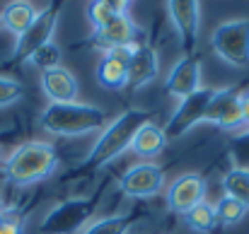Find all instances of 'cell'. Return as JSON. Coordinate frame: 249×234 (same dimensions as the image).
<instances>
[{
  "label": "cell",
  "mask_w": 249,
  "mask_h": 234,
  "mask_svg": "<svg viewBox=\"0 0 249 234\" xmlns=\"http://www.w3.org/2000/svg\"><path fill=\"white\" fill-rule=\"evenodd\" d=\"M39 123L44 131L61 135V138H78L94 133L109 123L107 109L97 104L83 101H66V104H49L39 114Z\"/></svg>",
  "instance_id": "cell-1"
},
{
  "label": "cell",
  "mask_w": 249,
  "mask_h": 234,
  "mask_svg": "<svg viewBox=\"0 0 249 234\" xmlns=\"http://www.w3.org/2000/svg\"><path fill=\"white\" fill-rule=\"evenodd\" d=\"M148 121H150V111H145V109H126L124 114L111 118L104 126V131L97 138V143L92 145L85 164L89 169H102L109 162H114L116 157H121L126 150H131L136 131L143 123H148Z\"/></svg>",
  "instance_id": "cell-2"
},
{
  "label": "cell",
  "mask_w": 249,
  "mask_h": 234,
  "mask_svg": "<svg viewBox=\"0 0 249 234\" xmlns=\"http://www.w3.org/2000/svg\"><path fill=\"white\" fill-rule=\"evenodd\" d=\"M58 164L61 162L53 145L44 140H29L10 152V157L2 162V174L15 186H34L53 176Z\"/></svg>",
  "instance_id": "cell-3"
},
{
  "label": "cell",
  "mask_w": 249,
  "mask_h": 234,
  "mask_svg": "<svg viewBox=\"0 0 249 234\" xmlns=\"http://www.w3.org/2000/svg\"><path fill=\"white\" fill-rule=\"evenodd\" d=\"M211 49L213 53L232 66V68H247L249 66V19H228L220 22L211 34Z\"/></svg>",
  "instance_id": "cell-4"
},
{
  "label": "cell",
  "mask_w": 249,
  "mask_h": 234,
  "mask_svg": "<svg viewBox=\"0 0 249 234\" xmlns=\"http://www.w3.org/2000/svg\"><path fill=\"white\" fill-rule=\"evenodd\" d=\"M97 203L92 198H71L53 205L39 222L41 234H78L94 217Z\"/></svg>",
  "instance_id": "cell-5"
},
{
  "label": "cell",
  "mask_w": 249,
  "mask_h": 234,
  "mask_svg": "<svg viewBox=\"0 0 249 234\" xmlns=\"http://www.w3.org/2000/svg\"><path fill=\"white\" fill-rule=\"evenodd\" d=\"M213 87H201L196 94L186 97L179 101V106L174 109V114L169 116V123L165 128L167 140L169 138H181L184 133H189L194 126L206 121V111H208V101L213 97Z\"/></svg>",
  "instance_id": "cell-6"
},
{
  "label": "cell",
  "mask_w": 249,
  "mask_h": 234,
  "mask_svg": "<svg viewBox=\"0 0 249 234\" xmlns=\"http://www.w3.org/2000/svg\"><path fill=\"white\" fill-rule=\"evenodd\" d=\"M119 188L128 198H153L165 188V169L155 162H138L124 171Z\"/></svg>",
  "instance_id": "cell-7"
},
{
  "label": "cell",
  "mask_w": 249,
  "mask_h": 234,
  "mask_svg": "<svg viewBox=\"0 0 249 234\" xmlns=\"http://www.w3.org/2000/svg\"><path fill=\"white\" fill-rule=\"evenodd\" d=\"M165 7L174 29H177L181 49L186 51V56H191V51L196 49L198 34H201V2H196V0H169Z\"/></svg>",
  "instance_id": "cell-8"
},
{
  "label": "cell",
  "mask_w": 249,
  "mask_h": 234,
  "mask_svg": "<svg viewBox=\"0 0 249 234\" xmlns=\"http://www.w3.org/2000/svg\"><path fill=\"white\" fill-rule=\"evenodd\" d=\"M203 123H215L220 131H228V133L245 128L242 106H240V92L235 87L215 89L211 101H208V111H206V121Z\"/></svg>",
  "instance_id": "cell-9"
},
{
  "label": "cell",
  "mask_w": 249,
  "mask_h": 234,
  "mask_svg": "<svg viewBox=\"0 0 249 234\" xmlns=\"http://www.w3.org/2000/svg\"><path fill=\"white\" fill-rule=\"evenodd\" d=\"M56 24H58V10H56V7L39 10V15H36V19L32 22V27H29L22 36H17V44H15V53H12V58L24 63L36 49H41L44 44L53 41Z\"/></svg>",
  "instance_id": "cell-10"
},
{
  "label": "cell",
  "mask_w": 249,
  "mask_h": 234,
  "mask_svg": "<svg viewBox=\"0 0 249 234\" xmlns=\"http://www.w3.org/2000/svg\"><path fill=\"white\" fill-rule=\"evenodd\" d=\"M206 193H208V184L201 174L196 171H186L181 176H177L169 188H167V205L179 213V215H186L189 210H194L198 203L206 201Z\"/></svg>",
  "instance_id": "cell-11"
},
{
  "label": "cell",
  "mask_w": 249,
  "mask_h": 234,
  "mask_svg": "<svg viewBox=\"0 0 249 234\" xmlns=\"http://www.w3.org/2000/svg\"><path fill=\"white\" fill-rule=\"evenodd\" d=\"M198 89H201V61L194 56L179 58L165 80V92L181 101V99L196 94Z\"/></svg>",
  "instance_id": "cell-12"
},
{
  "label": "cell",
  "mask_w": 249,
  "mask_h": 234,
  "mask_svg": "<svg viewBox=\"0 0 249 234\" xmlns=\"http://www.w3.org/2000/svg\"><path fill=\"white\" fill-rule=\"evenodd\" d=\"M138 39H141V27L131 19V15H121L111 24L94 32V44H99L104 51H114V49L133 51L138 46Z\"/></svg>",
  "instance_id": "cell-13"
},
{
  "label": "cell",
  "mask_w": 249,
  "mask_h": 234,
  "mask_svg": "<svg viewBox=\"0 0 249 234\" xmlns=\"http://www.w3.org/2000/svg\"><path fill=\"white\" fill-rule=\"evenodd\" d=\"M160 75V56L153 46L138 44L128 56V82L131 89H143L150 82H155Z\"/></svg>",
  "instance_id": "cell-14"
},
{
  "label": "cell",
  "mask_w": 249,
  "mask_h": 234,
  "mask_svg": "<svg viewBox=\"0 0 249 234\" xmlns=\"http://www.w3.org/2000/svg\"><path fill=\"white\" fill-rule=\"evenodd\" d=\"M128 49H114L104 51L99 66H97V82L107 89L121 92L128 82Z\"/></svg>",
  "instance_id": "cell-15"
},
{
  "label": "cell",
  "mask_w": 249,
  "mask_h": 234,
  "mask_svg": "<svg viewBox=\"0 0 249 234\" xmlns=\"http://www.w3.org/2000/svg\"><path fill=\"white\" fill-rule=\"evenodd\" d=\"M41 89L49 97V104H66V101H78V78L68 68H56L49 73H41Z\"/></svg>",
  "instance_id": "cell-16"
},
{
  "label": "cell",
  "mask_w": 249,
  "mask_h": 234,
  "mask_svg": "<svg viewBox=\"0 0 249 234\" xmlns=\"http://www.w3.org/2000/svg\"><path fill=\"white\" fill-rule=\"evenodd\" d=\"M167 143L169 140L165 135V128L153 123V121H148V123H143L136 131L133 143H131V152L136 157H141V159H145V162H153L155 157H160L165 152Z\"/></svg>",
  "instance_id": "cell-17"
},
{
  "label": "cell",
  "mask_w": 249,
  "mask_h": 234,
  "mask_svg": "<svg viewBox=\"0 0 249 234\" xmlns=\"http://www.w3.org/2000/svg\"><path fill=\"white\" fill-rule=\"evenodd\" d=\"M36 15H39V10H36L32 2H27V0H15V2H7L5 10L0 12V24H2L10 34L22 36V34L32 27V22L36 19Z\"/></svg>",
  "instance_id": "cell-18"
},
{
  "label": "cell",
  "mask_w": 249,
  "mask_h": 234,
  "mask_svg": "<svg viewBox=\"0 0 249 234\" xmlns=\"http://www.w3.org/2000/svg\"><path fill=\"white\" fill-rule=\"evenodd\" d=\"M128 7L131 5L126 0H97V2H89L87 5V19H89V24L97 32V29L111 24L116 17L128 15Z\"/></svg>",
  "instance_id": "cell-19"
},
{
  "label": "cell",
  "mask_w": 249,
  "mask_h": 234,
  "mask_svg": "<svg viewBox=\"0 0 249 234\" xmlns=\"http://www.w3.org/2000/svg\"><path fill=\"white\" fill-rule=\"evenodd\" d=\"M184 222H186V227L191 232H196V234H213L220 227L218 225V215H215V205L208 203V201H203L194 210H189L184 215Z\"/></svg>",
  "instance_id": "cell-20"
},
{
  "label": "cell",
  "mask_w": 249,
  "mask_h": 234,
  "mask_svg": "<svg viewBox=\"0 0 249 234\" xmlns=\"http://www.w3.org/2000/svg\"><path fill=\"white\" fill-rule=\"evenodd\" d=\"M223 196H230L249 208V167H232L223 176Z\"/></svg>",
  "instance_id": "cell-21"
},
{
  "label": "cell",
  "mask_w": 249,
  "mask_h": 234,
  "mask_svg": "<svg viewBox=\"0 0 249 234\" xmlns=\"http://www.w3.org/2000/svg\"><path fill=\"white\" fill-rule=\"evenodd\" d=\"M61 61H63V49L56 41H49L41 49H36L24 63L32 66V68H36V70H41V73H49V70L61 68Z\"/></svg>",
  "instance_id": "cell-22"
},
{
  "label": "cell",
  "mask_w": 249,
  "mask_h": 234,
  "mask_svg": "<svg viewBox=\"0 0 249 234\" xmlns=\"http://www.w3.org/2000/svg\"><path fill=\"white\" fill-rule=\"evenodd\" d=\"M247 213H249L247 205H242L240 201H235L230 196H223L215 203V215H218V225L220 227H235V225H240L247 217Z\"/></svg>",
  "instance_id": "cell-23"
},
{
  "label": "cell",
  "mask_w": 249,
  "mask_h": 234,
  "mask_svg": "<svg viewBox=\"0 0 249 234\" xmlns=\"http://www.w3.org/2000/svg\"><path fill=\"white\" fill-rule=\"evenodd\" d=\"M131 225H133V217L121 213V215H109V217L94 220L80 234H128Z\"/></svg>",
  "instance_id": "cell-24"
},
{
  "label": "cell",
  "mask_w": 249,
  "mask_h": 234,
  "mask_svg": "<svg viewBox=\"0 0 249 234\" xmlns=\"http://www.w3.org/2000/svg\"><path fill=\"white\" fill-rule=\"evenodd\" d=\"M22 97H24V87H22V82H17L15 78H5V75H0V109L17 104Z\"/></svg>",
  "instance_id": "cell-25"
},
{
  "label": "cell",
  "mask_w": 249,
  "mask_h": 234,
  "mask_svg": "<svg viewBox=\"0 0 249 234\" xmlns=\"http://www.w3.org/2000/svg\"><path fill=\"white\" fill-rule=\"evenodd\" d=\"M0 234H24V220L17 210H2L0 213Z\"/></svg>",
  "instance_id": "cell-26"
},
{
  "label": "cell",
  "mask_w": 249,
  "mask_h": 234,
  "mask_svg": "<svg viewBox=\"0 0 249 234\" xmlns=\"http://www.w3.org/2000/svg\"><path fill=\"white\" fill-rule=\"evenodd\" d=\"M240 106H242V123L249 131V89L240 92Z\"/></svg>",
  "instance_id": "cell-27"
},
{
  "label": "cell",
  "mask_w": 249,
  "mask_h": 234,
  "mask_svg": "<svg viewBox=\"0 0 249 234\" xmlns=\"http://www.w3.org/2000/svg\"><path fill=\"white\" fill-rule=\"evenodd\" d=\"M2 210H5V203H2V198H0V213H2Z\"/></svg>",
  "instance_id": "cell-28"
},
{
  "label": "cell",
  "mask_w": 249,
  "mask_h": 234,
  "mask_svg": "<svg viewBox=\"0 0 249 234\" xmlns=\"http://www.w3.org/2000/svg\"><path fill=\"white\" fill-rule=\"evenodd\" d=\"M0 169H2V152H0Z\"/></svg>",
  "instance_id": "cell-29"
},
{
  "label": "cell",
  "mask_w": 249,
  "mask_h": 234,
  "mask_svg": "<svg viewBox=\"0 0 249 234\" xmlns=\"http://www.w3.org/2000/svg\"><path fill=\"white\" fill-rule=\"evenodd\" d=\"M0 27H2V24H0Z\"/></svg>",
  "instance_id": "cell-30"
}]
</instances>
